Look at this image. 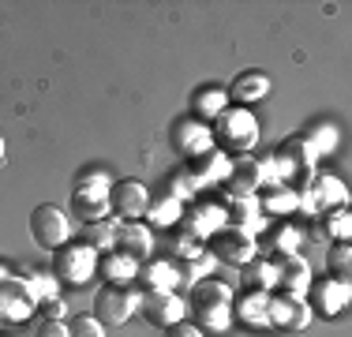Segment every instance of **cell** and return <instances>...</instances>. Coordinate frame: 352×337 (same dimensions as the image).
Listing matches in <instances>:
<instances>
[{"label":"cell","mask_w":352,"mask_h":337,"mask_svg":"<svg viewBox=\"0 0 352 337\" xmlns=\"http://www.w3.org/2000/svg\"><path fill=\"white\" fill-rule=\"evenodd\" d=\"M229 303H232V292L221 281H199L195 292H191V307H195L199 323L210 326V330L229 326Z\"/></svg>","instance_id":"obj_1"},{"label":"cell","mask_w":352,"mask_h":337,"mask_svg":"<svg viewBox=\"0 0 352 337\" xmlns=\"http://www.w3.org/2000/svg\"><path fill=\"white\" fill-rule=\"evenodd\" d=\"M109 188H113V184H109L102 173L82 176V180L75 184V191H72V214L82 217L87 225L102 221L105 210H109Z\"/></svg>","instance_id":"obj_2"},{"label":"cell","mask_w":352,"mask_h":337,"mask_svg":"<svg viewBox=\"0 0 352 337\" xmlns=\"http://www.w3.org/2000/svg\"><path fill=\"white\" fill-rule=\"evenodd\" d=\"M94 270H98V251L90 248V243H72V248H60L56 251V281H64V285H87L90 277H94Z\"/></svg>","instance_id":"obj_3"},{"label":"cell","mask_w":352,"mask_h":337,"mask_svg":"<svg viewBox=\"0 0 352 337\" xmlns=\"http://www.w3.org/2000/svg\"><path fill=\"white\" fill-rule=\"evenodd\" d=\"M68 232H72V225H68V214H64L60 206H38L34 214H30V236H34V243L38 248H45V251H60L64 243H68Z\"/></svg>","instance_id":"obj_4"},{"label":"cell","mask_w":352,"mask_h":337,"mask_svg":"<svg viewBox=\"0 0 352 337\" xmlns=\"http://www.w3.org/2000/svg\"><path fill=\"white\" fill-rule=\"evenodd\" d=\"M217 142H221L225 150H251L255 146V139H258V128H255V120L244 113V109H225L221 116H217V135H214Z\"/></svg>","instance_id":"obj_5"},{"label":"cell","mask_w":352,"mask_h":337,"mask_svg":"<svg viewBox=\"0 0 352 337\" xmlns=\"http://www.w3.org/2000/svg\"><path fill=\"white\" fill-rule=\"evenodd\" d=\"M210 248H214V255L221 259V263H229V266H248L251 259H255V240H251V232L240 229V225L217 229Z\"/></svg>","instance_id":"obj_6"},{"label":"cell","mask_w":352,"mask_h":337,"mask_svg":"<svg viewBox=\"0 0 352 337\" xmlns=\"http://www.w3.org/2000/svg\"><path fill=\"white\" fill-rule=\"evenodd\" d=\"M38 307V300L30 296V285L23 281V277H4L0 281V318H8V323H23V318H30V311Z\"/></svg>","instance_id":"obj_7"},{"label":"cell","mask_w":352,"mask_h":337,"mask_svg":"<svg viewBox=\"0 0 352 337\" xmlns=\"http://www.w3.org/2000/svg\"><path fill=\"white\" fill-rule=\"evenodd\" d=\"M94 307H98V323L102 326H120V323H128L131 318V311L139 307V300L131 296L128 289H116V285H105L102 292H98V300H94Z\"/></svg>","instance_id":"obj_8"},{"label":"cell","mask_w":352,"mask_h":337,"mask_svg":"<svg viewBox=\"0 0 352 337\" xmlns=\"http://www.w3.org/2000/svg\"><path fill=\"white\" fill-rule=\"evenodd\" d=\"M109 206H113L120 217L135 221V217L146 214V206H150V191L142 188L139 180H116L113 188H109Z\"/></svg>","instance_id":"obj_9"},{"label":"cell","mask_w":352,"mask_h":337,"mask_svg":"<svg viewBox=\"0 0 352 337\" xmlns=\"http://www.w3.org/2000/svg\"><path fill=\"white\" fill-rule=\"evenodd\" d=\"M139 311L146 315L150 326H162V330H169V326L180 323V315H184L176 292H146V296L139 300Z\"/></svg>","instance_id":"obj_10"},{"label":"cell","mask_w":352,"mask_h":337,"mask_svg":"<svg viewBox=\"0 0 352 337\" xmlns=\"http://www.w3.org/2000/svg\"><path fill=\"white\" fill-rule=\"evenodd\" d=\"M270 94V79H266L263 72H244L232 79V87L225 90V98L236 101V105H255V101H263Z\"/></svg>","instance_id":"obj_11"},{"label":"cell","mask_w":352,"mask_h":337,"mask_svg":"<svg viewBox=\"0 0 352 337\" xmlns=\"http://www.w3.org/2000/svg\"><path fill=\"white\" fill-rule=\"evenodd\" d=\"M116 248H124V255L139 263V259L150 255L154 236H150V229H142L139 221H124V225H116Z\"/></svg>","instance_id":"obj_12"},{"label":"cell","mask_w":352,"mask_h":337,"mask_svg":"<svg viewBox=\"0 0 352 337\" xmlns=\"http://www.w3.org/2000/svg\"><path fill=\"white\" fill-rule=\"evenodd\" d=\"M270 326H285V330H300V326H307V307L300 303V296L270 300Z\"/></svg>","instance_id":"obj_13"},{"label":"cell","mask_w":352,"mask_h":337,"mask_svg":"<svg viewBox=\"0 0 352 337\" xmlns=\"http://www.w3.org/2000/svg\"><path fill=\"white\" fill-rule=\"evenodd\" d=\"M345 303H349V281H341V277H326V281L315 285V307L318 311L338 315Z\"/></svg>","instance_id":"obj_14"},{"label":"cell","mask_w":352,"mask_h":337,"mask_svg":"<svg viewBox=\"0 0 352 337\" xmlns=\"http://www.w3.org/2000/svg\"><path fill=\"white\" fill-rule=\"evenodd\" d=\"M176 146H180L188 157L210 154L214 135H210V128H203V124H180V128H176Z\"/></svg>","instance_id":"obj_15"},{"label":"cell","mask_w":352,"mask_h":337,"mask_svg":"<svg viewBox=\"0 0 352 337\" xmlns=\"http://www.w3.org/2000/svg\"><path fill=\"white\" fill-rule=\"evenodd\" d=\"M102 274H105L109 285L124 289V285H131L139 277V263H135V259H128L124 251H120V255H105L102 259Z\"/></svg>","instance_id":"obj_16"},{"label":"cell","mask_w":352,"mask_h":337,"mask_svg":"<svg viewBox=\"0 0 352 337\" xmlns=\"http://www.w3.org/2000/svg\"><path fill=\"white\" fill-rule=\"evenodd\" d=\"M139 277L150 285V292H173V285L180 281V274H176L173 266H165V263L142 266V270H139Z\"/></svg>","instance_id":"obj_17"},{"label":"cell","mask_w":352,"mask_h":337,"mask_svg":"<svg viewBox=\"0 0 352 337\" xmlns=\"http://www.w3.org/2000/svg\"><path fill=\"white\" fill-rule=\"evenodd\" d=\"M217 229H225V210H217V206H199L195 217H191V225H188L191 236H206V232H217Z\"/></svg>","instance_id":"obj_18"},{"label":"cell","mask_w":352,"mask_h":337,"mask_svg":"<svg viewBox=\"0 0 352 337\" xmlns=\"http://www.w3.org/2000/svg\"><path fill=\"white\" fill-rule=\"evenodd\" d=\"M307 277H311V274H307V263H300V259H292V263L281 270V277H278V281H281V289L289 292V296H300V292H304L307 285H311Z\"/></svg>","instance_id":"obj_19"},{"label":"cell","mask_w":352,"mask_h":337,"mask_svg":"<svg viewBox=\"0 0 352 337\" xmlns=\"http://www.w3.org/2000/svg\"><path fill=\"white\" fill-rule=\"evenodd\" d=\"M87 243L94 251H109V248H116V225L113 221H94V225H87Z\"/></svg>","instance_id":"obj_20"},{"label":"cell","mask_w":352,"mask_h":337,"mask_svg":"<svg viewBox=\"0 0 352 337\" xmlns=\"http://www.w3.org/2000/svg\"><path fill=\"white\" fill-rule=\"evenodd\" d=\"M240 318L248 326H270V300L266 296H248L244 307H240Z\"/></svg>","instance_id":"obj_21"},{"label":"cell","mask_w":352,"mask_h":337,"mask_svg":"<svg viewBox=\"0 0 352 337\" xmlns=\"http://www.w3.org/2000/svg\"><path fill=\"white\" fill-rule=\"evenodd\" d=\"M225 90H203V94L195 98V113H203V116H221L225 113Z\"/></svg>","instance_id":"obj_22"},{"label":"cell","mask_w":352,"mask_h":337,"mask_svg":"<svg viewBox=\"0 0 352 337\" xmlns=\"http://www.w3.org/2000/svg\"><path fill=\"white\" fill-rule=\"evenodd\" d=\"M68 334H72V337H105L102 323H98V318H90V315H79V318H75V323L68 326Z\"/></svg>","instance_id":"obj_23"},{"label":"cell","mask_w":352,"mask_h":337,"mask_svg":"<svg viewBox=\"0 0 352 337\" xmlns=\"http://www.w3.org/2000/svg\"><path fill=\"white\" fill-rule=\"evenodd\" d=\"M146 210H154V221L157 225H173L176 217H180V202H176V199H165V202H157V206L150 202Z\"/></svg>","instance_id":"obj_24"},{"label":"cell","mask_w":352,"mask_h":337,"mask_svg":"<svg viewBox=\"0 0 352 337\" xmlns=\"http://www.w3.org/2000/svg\"><path fill=\"white\" fill-rule=\"evenodd\" d=\"M330 270H333V277H341V281L349 277V248H345V243L330 248Z\"/></svg>","instance_id":"obj_25"},{"label":"cell","mask_w":352,"mask_h":337,"mask_svg":"<svg viewBox=\"0 0 352 337\" xmlns=\"http://www.w3.org/2000/svg\"><path fill=\"white\" fill-rule=\"evenodd\" d=\"M27 285H30V296H34V300H53V285H56V277L41 274V277H34V281H27Z\"/></svg>","instance_id":"obj_26"},{"label":"cell","mask_w":352,"mask_h":337,"mask_svg":"<svg viewBox=\"0 0 352 337\" xmlns=\"http://www.w3.org/2000/svg\"><path fill=\"white\" fill-rule=\"evenodd\" d=\"M41 311H45V318H53V323H60V318H64V311H68V303H64V300H41Z\"/></svg>","instance_id":"obj_27"},{"label":"cell","mask_w":352,"mask_h":337,"mask_svg":"<svg viewBox=\"0 0 352 337\" xmlns=\"http://www.w3.org/2000/svg\"><path fill=\"white\" fill-rule=\"evenodd\" d=\"M165 337H203V330H199V326H191V323H173L169 330H165Z\"/></svg>","instance_id":"obj_28"},{"label":"cell","mask_w":352,"mask_h":337,"mask_svg":"<svg viewBox=\"0 0 352 337\" xmlns=\"http://www.w3.org/2000/svg\"><path fill=\"white\" fill-rule=\"evenodd\" d=\"M38 337H72V334H68V326H64V323H53V318H45V323L38 326Z\"/></svg>","instance_id":"obj_29"},{"label":"cell","mask_w":352,"mask_h":337,"mask_svg":"<svg viewBox=\"0 0 352 337\" xmlns=\"http://www.w3.org/2000/svg\"><path fill=\"white\" fill-rule=\"evenodd\" d=\"M4 277H12V270H8L4 263H0V281H4Z\"/></svg>","instance_id":"obj_30"},{"label":"cell","mask_w":352,"mask_h":337,"mask_svg":"<svg viewBox=\"0 0 352 337\" xmlns=\"http://www.w3.org/2000/svg\"><path fill=\"white\" fill-rule=\"evenodd\" d=\"M4 154H8V150H4V139H0V165H4Z\"/></svg>","instance_id":"obj_31"}]
</instances>
